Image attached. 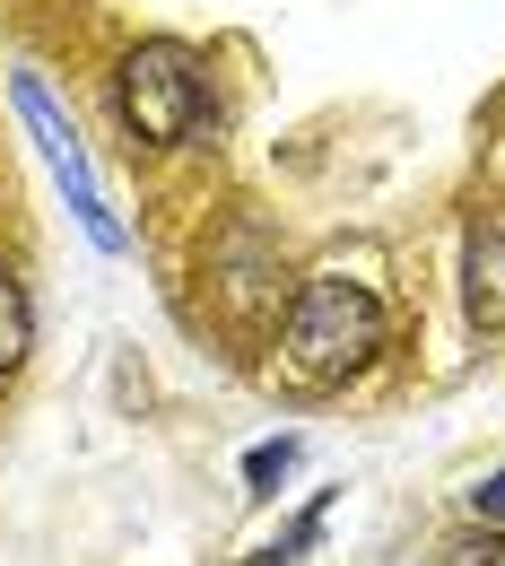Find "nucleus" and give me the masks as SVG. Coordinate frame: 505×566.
I'll return each instance as SVG.
<instances>
[{
	"label": "nucleus",
	"instance_id": "f257e3e1",
	"mask_svg": "<svg viewBox=\"0 0 505 566\" xmlns=\"http://www.w3.org/2000/svg\"><path fill=\"white\" fill-rule=\"evenodd\" d=\"M375 349H383V296H375L366 280L323 271V280L296 287V305H288V366L305 375V384H349V375L375 366Z\"/></svg>",
	"mask_w": 505,
	"mask_h": 566
},
{
	"label": "nucleus",
	"instance_id": "f03ea898",
	"mask_svg": "<svg viewBox=\"0 0 505 566\" xmlns=\"http://www.w3.org/2000/svg\"><path fill=\"white\" fill-rule=\"evenodd\" d=\"M114 105H123L131 140L183 148L192 132H201V114H210L201 53H192V44H175V35H148V44H131V53H123V71H114Z\"/></svg>",
	"mask_w": 505,
	"mask_h": 566
},
{
	"label": "nucleus",
	"instance_id": "7ed1b4c3",
	"mask_svg": "<svg viewBox=\"0 0 505 566\" xmlns=\"http://www.w3.org/2000/svg\"><path fill=\"white\" fill-rule=\"evenodd\" d=\"M18 114H27V132L44 140V157H53V175H62V192H71L78 227L105 244V253H123V227H114V210H105V192H96V166H87V148H78V132L62 123V105L44 96V78H18Z\"/></svg>",
	"mask_w": 505,
	"mask_h": 566
},
{
	"label": "nucleus",
	"instance_id": "20e7f679",
	"mask_svg": "<svg viewBox=\"0 0 505 566\" xmlns=\"http://www.w3.org/2000/svg\"><path fill=\"white\" fill-rule=\"evenodd\" d=\"M462 305L480 332H505V210L471 218L462 235Z\"/></svg>",
	"mask_w": 505,
	"mask_h": 566
},
{
	"label": "nucleus",
	"instance_id": "39448f33",
	"mask_svg": "<svg viewBox=\"0 0 505 566\" xmlns=\"http://www.w3.org/2000/svg\"><path fill=\"white\" fill-rule=\"evenodd\" d=\"M27 349H35V305H27V287L0 271V375H18Z\"/></svg>",
	"mask_w": 505,
	"mask_h": 566
},
{
	"label": "nucleus",
	"instance_id": "423d86ee",
	"mask_svg": "<svg viewBox=\"0 0 505 566\" xmlns=\"http://www.w3.org/2000/svg\"><path fill=\"white\" fill-rule=\"evenodd\" d=\"M296 453H305L296 436H280V444H253V462H244V480H253V496H271V489H280V480L296 471Z\"/></svg>",
	"mask_w": 505,
	"mask_h": 566
},
{
	"label": "nucleus",
	"instance_id": "0eeeda50",
	"mask_svg": "<svg viewBox=\"0 0 505 566\" xmlns=\"http://www.w3.org/2000/svg\"><path fill=\"white\" fill-rule=\"evenodd\" d=\"M471 505H480V523H505V471H488V480L471 489Z\"/></svg>",
	"mask_w": 505,
	"mask_h": 566
},
{
	"label": "nucleus",
	"instance_id": "6e6552de",
	"mask_svg": "<svg viewBox=\"0 0 505 566\" xmlns=\"http://www.w3.org/2000/svg\"><path fill=\"white\" fill-rule=\"evenodd\" d=\"M462 566H505V541H471V549H462Z\"/></svg>",
	"mask_w": 505,
	"mask_h": 566
}]
</instances>
